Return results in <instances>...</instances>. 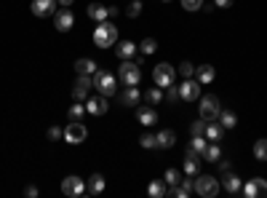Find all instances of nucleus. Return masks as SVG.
Here are the masks:
<instances>
[{
  "instance_id": "38",
  "label": "nucleus",
  "mask_w": 267,
  "mask_h": 198,
  "mask_svg": "<svg viewBox=\"0 0 267 198\" xmlns=\"http://www.w3.org/2000/svg\"><path fill=\"white\" fill-rule=\"evenodd\" d=\"M190 147H193L198 155H203V150H206V137H193V142H190Z\"/></svg>"
},
{
  "instance_id": "34",
  "label": "nucleus",
  "mask_w": 267,
  "mask_h": 198,
  "mask_svg": "<svg viewBox=\"0 0 267 198\" xmlns=\"http://www.w3.org/2000/svg\"><path fill=\"white\" fill-rule=\"evenodd\" d=\"M139 145L145 147V150L158 147V134H142V137H139Z\"/></svg>"
},
{
  "instance_id": "9",
  "label": "nucleus",
  "mask_w": 267,
  "mask_h": 198,
  "mask_svg": "<svg viewBox=\"0 0 267 198\" xmlns=\"http://www.w3.org/2000/svg\"><path fill=\"white\" fill-rule=\"evenodd\" d=\"M243 195L246 198H267V180L262 177H254L243 185Z\"/></svg>"
},
{
  "instance_id": "45",
  "label": "nucleus",
  "mask_w": 267,
  "mask_h": 198,
  "mask_svg": "<svg viewBox=\"0 0 267 198\" xmlns=\"http://www.w3.org/2000/svg\"><path fill=\"white\" fill-rule=\"evenodd\" d=\"M233 0H214V8H230Z\"/></svg>"
},
{
  "instance_id": "6",
  "label": "nucleus",
  "mask_w": 267,
  "mask_h": 198,
  "mask_svg": "<svg viewBox=\"0 0 267 198\" xmlns=\"http://www.w3.org/2000/svg\"><path fill=\"white\" fill-rule=\"evenodd\" d=\"M219 112H222V105H219V99L214 97V94H206V97H200V118L216 121Z\"/></svg>"
},
{
  "instance_id": "29",
  "label": "nucleus",
  "mask_w": 267,
  "mask_h": 198,
  "mask_svg": "<svg viewBox=\"0 0 267 198\" xmlns=\"http://www.w3.org/2000/svg\"><path fill=\"white\" fill-rule=\"evenodd\" d=\"M254 158L256 161H267V139H256L254 142Z\"/></svg>"
},
{
  "instance_id": "42",
  "label": "nucleus",
  "mask_w": 267,
  "mask_h": 198,
  "mask_svg": "<svg viewBox=\"0 0 267 198\" xmlns=\"http://www.w3.org/2000/svg\"><path fill=\"white\" fill-rule=\"evenodd\" d=\"M166 195L168 198H185V193H182V187H179V185H171L168 190H166Z\"/></svg>"
},
{
  "instance_id": "20",
  "label": "nucleus",
  "mask_w": 267,
  "mask_h": 198,
  "mask_svg": "<svg viewBox=\"0 0 267 198\" xmlns=\"http://www.w3.org/2000/svg\"><path fill=\"white\" fill-rule=\"evenodd\" d=\"M137 118H139V124H142V126H152V124L158 121V112L152 110V107H142V110L137 112Z\"/></svg>"
},
{
  "instance_id": "33",
  "label": "nucleus",
  "mask_w": 267,
  "mask_h": 198,
  "mask_svg": "<svg viewBox=\"0 0 267 198\" xmlns=\"http://www.w3.org/2000/svg\"><path fill=\"white\" fill-rule=\"evenodd\" d=\"M142 8H145V6H142V0H131V3L126 6V16L128 19H137L142 14Z\"/></svg>"
},
{
  "instance_id": "30",
  "label": "nucleus",
  "mask_w": 267,
  "mask_h": 198,
  "mask_svg": "<svg viewBox=\"0 0 267 198\" xmlns=\"http://www.w3.org/2000/svg\"><path fill=\"white\" fill-rule=\"evenodd\" d=\"M147 193H150L152 198H163V195H166V185H163V180H155V182H150Z\"/></svg>"
},
{
  "instance_id": "1",
  "label": "nucleus",
  "mask_w": 267,
  "mask_h": 198,
  "mask_svg": "<svg viewBox=\"0 0 267 198\" xmlns=\"http://www.w3.org/2000/svg\"><path fill=\"white\" fill-rule=\"evenodd\" d=\"M94 43L99 49H112L118 43V27L112 22H99L97 30H94Z\"/></svg>"
},
{
  "instance_id": "18",
  "label": "nucleus",
  "mask_w": 267,
  "mask_h": 198,
  "mask_svg": "<svg viewBox=\"0 0 267 198\" xmlns=\"http://www.w3.org/2000/svg\"><path fill=\"white\" fill-rule=\"evenodd\" d=\"M88 19H94V22H107L110 19V8L107 6H102V3H91L88 6Z\"/></svg>"
},
{
  "instance_id": "3",
  "label": "nucleus",
  "mask_w": 267,
  "mask_h": 198,
  "mask_svg": "<svg viewBox=\"0 0 267 198\" xmlns=\"http://www.w3.org/2000/svg\"><path fill=\"white\" fill-rule=\"evenodd\" d=\"M174 78H176V70L171 67V64H166V62L155 64V70H152V83L160 86V89H168L171 83H174Z\"/></svg>"
},
{
  "instance_id": "15",
  "label": "nucleus",
  "mask_w": 267,
  "mask_h": 198,
  "mask_svg": "<svg viewBox=\"0 0 267 198\" xmlns=\"http://www.w3.org/2000/svg\"><path fill=\"white\" fill-rule=\"evenodd\" d=\"M222 187L230 195H238V193H243V185H241V177H235L233 172H225V177H222Z\"/></svg>"
},
{
  "instance_id": "35",
  "label": "nucleus",
  "mask_w": 267,
  "mask_h": 198,
  "mask_svg": "<svg viewBox=\"0 0 267 198\" xmlns=\"http://www.w3.org/2000/svg\"><path fill=\"white\" fill-rule=\"evenodd\" d=\"M85 115V105L83 102H75V105L70 107V121H80Z\"/></svg>"
},
{
  "instance_id": "46",
  "label": "nucleus",
  "mask_w": 267,
  "mask_h": 198,
  "mask_svg": "<svg viewBox=\"0 0 267 198\" xmlns=\"http://www.w3.org/2000/svg\"><path fill=\"white\" fill-rule=\"evenodd\" d=\"M219 164V169H222V172H230V161H216Z\"/></svg>"
},
{
  "instance_id": "16",
  "label": "nucleus",
  "mask_w": 267,
  "mask_h": 198,
  "mask_svg": "<svg viewBox=\"0 0 267 198\" xmlns=\"http://www.w3.org/2000/svg\"><path fill=\"white\" fill-rule=\"evenodd\" d=\"M208 142H219V139L225 137V126L219 124V121H208L206 124V134H203Z\"/></svg>"
},
{
  "instance_id": "11",
  "label": "nucleus",
  "mask_w": 267,
  "mask_h": 198,
  "mask_svg": "<svg viewBox=\"0 0 267 198\" xmlns=\"http://www.w3.org/2000/svg\"><path fill=\"white\" fill-rule=\"evenodd\" d=\"M56 11H59V0H32V14L35 16H54Z\"/></svg>"
},
{
  "instance_id": "28",
  "label": "nucleus",
  "mask_w": 267,
  "mask_h": 198,
  "mask_svg": "<svg viewBox=\"0 0 267 198\" xmlns=\"http://www.w3.org/2000/svg\"><path fill=\"white\" fill-rule=\"evenodd\" d=\"M139 51L145 54V56L155 54V51H158V41H155V37H145V41L139 43Z\"/></svg>"
},
{
  "instance_id": "27",
  "label": "nucleus",
  "mask_w": 267,
  "mask_h": 198,
  "mask_svg": "<svg viewBox=\"0 0 267 198\" xmlns=\"http://www.w3.org/2000/svg\"><path fill=\"white\" fill-rule=\"evenodd\" d=\"M198 155H185V174L190 177H198Z\"/></svg>"
},
{
  "instance_id": "39",
  "label": "nucleus",
  "mask_w": 267,
  "mask_h": 198,
  "mask_svg": "<svg viewBox=\"0 0 267 198\" xmlns=\"http://www.w3.org/2000/svg\"><path fill=\"white\" fill-rule=\"evenodd\" d=\"M182 8L185 11H200V8H203V0H182Z\"/></svg>"
},
{
  "instance_id": "5",
  "label": "nucleus",
  "mask_w": 267,
  "mask_h": 198,
  "mask_svg": "<svg viewBox=\"0 0 267 198\" xmlns=\"http://www.w3.org/2000/svg\"><path fill=\"white\" fill-rule=\"evenodd\" d=\"M115 75L112 72H104V70H97V75H94V89H97L99 94H104V97H112L115 94Z\"/></svg>"
},
{
  "instance_id": "26",
  "label": "nucleus",
  "mask_w": 267,
  "mask_h": 198,
  "mask_svg": "<svg viewBox=\"0 0 267 198\" xmlns=\"http://www.w3.org/2000/svg\"><path fill=\"white\" fill-rule=\"evenodd\" d=\"M203 158H206V161H211V164H216L219 158H222V150H219V145H216V142L206 145V150H203Z\"/></svg>"
},
{
  "instance_id": "14",
  "label": "nucleus",
  "mask_w": 267,
  "mask_h": 198,
  "mask_svg": "<svg viewBox=\"0 0 267 198\" xmlns=\"http://www.w3.org/2000/svg\"><path fill=\"white\" fill-rule=\"evenodd\" d=\"M72 24H75V14L70 11V8H59V11L54 14V27L59 32H67Z\"/></svg>"
},
{
  "instance_id": "48",
  "label": "nucleus",
  "mask_w": 267,
  "mask_h": 198,
  "mask_svg": "<svg viewBox=\"0 0 267 198\" xmlns=\"http://www.w3.org/2000/svg\"><path fill=\"white\" fill-rule=\"evenodd\" d=\"M160 3H171V0H160Z\"/></svg>"
},
{
  "instance_id": "23",
  "label": "nucleus",
  "mask_w": 267,
  "mask_h": 198,
  "mask_svg": "<svg viewBox=\"0 0 267 198\" xmlns=\"http://www.w3.org/2000/svg\"><path fill=\"white\" fill-rule=\"evenodd\" d=\"M75 72L78 75H91V72H97V64H94L91 59H78L75 62Z\"/></svg>"
},
{
  "instance_id": "13",
  "label": "nucleus",
  "mask_w": 267,
  "mask_h": 198,
  "mask_svg": "<svg viewBox=\"0 0 267 198\" xmlns=\"http://www.w3.org/2000/svg\"><path fill=\"white\" fill-rule=\"evenodd\" d=\"M200 97V83L193 81V78H185V83L179 86V99H185V102H195Z\"/></svg>"
},
{
  "instance_id": "17",
  "label": "nucleus",
  "mask_w": 267,
  "mask_h": 198,
  "mask_svg": "<svg viewBox=\"0 0 267 198\" xmlns=\"http://www.w3.org/2000/svg\"><path fill=\"white\" fill-rule=\"evenodd\" d=\"M139 99H142V91L137 86H128L126 91L120 94V105H126V107H137Z\"/></svg>"
},
{
  "instance_id": "36",
  "label": "nucleus",
  "mask_w": 267,
  "mask_h": 198,
  "mask_svg": "<svg viewBox=\"0 0 267 198\" xmlns=\"http://www.w3.org/2000/svg\"><path fill=\"white\" fill-rule=\"evenodd\" d=\"M206 124H208V121H206V118H200V121H195V124H193V126H190V131H193V137H203V134H206Z\"/></svg>"
},
{
  "instance_id": "7",
  "label": "nucleus",
  "mask_w": 267,
  "mask_h": 198,
  "mask_svg": "<svg viewBox=\"0 0 267 198\" xmlns=\"http://www.w3.org/2000/svg\"><path fill=\"white\" fill-rule=\"evenodd\" d=\"M91 89H94V78H91V75H78V81H75V86H72L75 102H85L91 97Z\"/></svg>"
},
{
  "instance_id": "44",
  "label": "nucleus",
  "mask_w": 267,
  "mask_h": 198,
  "mask_svg": "<svg viewBox=\"0 0 267 198\" xmlns=\"http://www.w3.org/2000/svg\"><path fill=\"white\" fill-rule=\"evenodd\" d=\"M24 195H27V198H35V195H37V187H35V185H27V187H24Z\"/></svg>"
},
{
  "instance_id": "10",
  "label": "nucleus",
  "mask_w": 267,
  "mask_h": 198,
  "mask_svg": "<svg viewBox=\"0 0 267 198\" xmlns=\"http://www.w3.org/2000/svg\"><path fill=\"white\" fill-rule=\"evenodd\" d=\"M85 137H88V134H85V126L80 124V121H72V124L64 129V134H62V139H67L70 145H80Z\"/></svg>"
},
{
  "instance_id": "40",
  "label": "nucleus",
  "mask_w": 267,
  "mask_h": 198,
  "mask_svg": "<svg viewBox=\"0 0 267 198\" xmlns=\"http://www.w3.org/2000/svg\"><path fill=\"white\" fill-rule=\"evenodd\" d=\"M179 75H182V78H193V75H195V67H193L190 62H182V64H179Z\"/></svg>"
},
{
  "instance_id": "4",
  "label": "nucleus",
  "mask_w": 267,
  "mask_h": 198,
  "mask_svg": "<svg viewBox=\"0 0 267 198\" xmlns=\"http://www.w3.org/2000/svg\"><path fill=\"white\" fill-rule=\"evenodd\" d=\"M118 78L126 83V86H137V83L142 81V72H139V64L134 62V59H126L118 67Z\"/></svg>"
},
{
  "instance_id": "47",
  "label": "nucleus",
  "mask_w": 267,
  "mask_h": 198,
  "mask_svg": "<svg viewBox=\"0 0 267 198\" xmlns=\"http://www.w3.org/2000/svg\"><path fill=\"white\" fill-rule=\"evenodd\" d=\"M75 3V0H59V8H70Z\"/></svg>"
},
{
  "instance_id": "41",
  "label": "nucleus",
  "mask_w": 267,
  "mask_h": 198,
  "mask_svg": "<svg viewBox=\"0 0 267 198\" xmlns=\"http://www.w3.org/2000/svg\"><path fill=\"white\" fill-rule=\"evenodd\" d=\"M163 99H168V102H176V99H179V89H174V83H171L168 91L163 94Z\"/></svg>"
},
{
  "instance_id": "8",
  "label": "nucleus",
  "mask_w": 267,
  "mask_h": 198,
  "mask_svg": "<svg viewBox=\"0 0 267 198\" xmlns=\"http://www.w3.org/2000/svg\"><path fill=\"white\" fill-rule=\"evenodd\" d=\"M85 190H88V187H85V182L80 180V177H75V174H70V177H64L62 180V193L64 195H83Z\"/></svg>"
},
{
  "instance_id": "31",
  "label": "nucleus",
  "mask_w": 267,
  "mask_h": 198,
  "mask_svg": "<svg viewBox=\"0 0 267 198\" xmlns=\"http://www.w3.org/2000/svg\"><path fill=\"white\" fill-rule=\"evenodd\" d=\"M145 99L150 102V105H158V102H163V91H160V86H152L150 91H145Z\"/></svg>"
},
{
  "instance_id": "25",
  "label": "nucleus",
  "mask_w": 267,
  "mask_h": 198,
  "mask_svg": "<svg viewBox=\"0 0 267 198\" xmlns=\"http://www.w3.org/2000/svg\"><path fill=\"white\" fill-rule=\"evenodd\" d=\"M104 190V177L102 174H91V180H88V193L91 195H99Z\"/></svg>"
},
{
  "instance_id": "24",
  "label": "nucleus",
  "mask_w": 267,
  "mask_h": 198,
  "mask_svg": "<svg viewBox=\"0 0 267 198\" xmlns=\"http://www.w3.org/2000/svg\"><path fill=\"white\" fill-rule=\"evenodd\" d=\"M195 72H198V83H211L214 81V67L211 64H200Z\"/></svg>"
},
{
  "instance_id": "21",
  "label": "nucleus",
  "mask_w": 267,
  "mask_h": 198,
  "mask_svg": "<svg viewBox=\"0 0 267 198\" xmlns=\"http://www.w3.org/2000/svg\"><path fill=\"white\" fill-rule=\"evenodd\" d=\"M174 142H176V134L171 129H163L158 134V147H163V150H168V147H174Z\"/></svg>"
},
{
  "instance_id": "19",
  "label": "nucleus",
  "mask_w": 267,
  "mask_h": 198,
  "mask_svg": "<svg viewBox=\"0 0 267 198\" xmlns=\"http://www.w3.org/2000/svg\"><path fill=\"white\" fill-rule=\"evenodd\" d=\"M137 51H139V46H134L131 41H120V43H118V51H115V54L120 56L123 62H126V59H134V54H137Z\"/></svg>"
},
{
  "instance_id": "32",
  "label": "nucleus",
  "mask_w": 267,
  "mask_h": 198,
  "mask_svg": "<svg viewBox=\"0 0 267 198\" xmlns=\"http://www.w3.org/2000/svg\"><path fill=\"white\" fill-rule=\"evenodd\" d=\"M179 187H182L185 198H190V195L195 193V177H190V174H187V180H179Z\"/></svg>"
},
{
  "instance_id": "2",
  "label": "nucleus",
  "mask_w": 267,
  "mask_h": 198,
  "mask_svg": "<svg viewBox=\"0 0 267 198\" xmlns=\"http://www.w3.org/2000/svg\"><path fill=\"white\" fill-rule=\"evenodd\" d=\"M195 193L203 195V198H214L219 195V180L211 174H198L195 177Z\"/></svg>"
},
{
  "instance_id": "43",
  "label": "nucleus",
  "mask_w": 267,
  "mask_h": 198,
  "mask_svg": "<svg viewBox=\"0 0 267 198\" xmlns=\"http://www.w3.org/2000/svg\"><path fill=\"white\" fill-rule=\"evenodd\" d=\"M62 134H64V131H62L59 126H51V129H49V142H56V139H62Z\"/></svg>"
},
{
  "instance_id": "37",
  "label": "nucleus",
  "mask_w": 267,
  "mask_h": 198,
  "mask_svg": "<svg viewBox=\"0 0 267 198\" xmlns=\"http://www.w3.org/2000/svg\"><path fill=\"white\" fill-rule=\"evenodd\" d=\"M179 180H182V172H176V169H168L163 177V182H168V185H179Z\"/></svg>"
},
{
  "instance_id": "12",
  "label": "nucleus",
  "mask_w": 267,
  "mask_h": 198,
  "mask_svg": "<svg viewBox=\"0 0 267 198\" xmlns=\"http://www.w3.org/2000/svg\"><path fill=\"white\" fill-rule=\"evenodd\" d=\"M107 97H104V94H97V97H88L85 99V112H88V115H104V112H107Z\"/></svg>"
},
{
  "instance_id": "22",
  "label": "nucleus",
  "mask_w": 267,
  "mask_h": 198,
  "mask_svg": "<svg viewBox=\"0 0 267 198\" xmlns=\"http://www.w3.org/2000/svg\"><path fill=\"white\" fill-rule=\"evenodd\" d=\"M216 121L225 126V131H227V129H235V124H238V118H235V112H233V110H222Z\"/></svg>"
}]
</instances>
